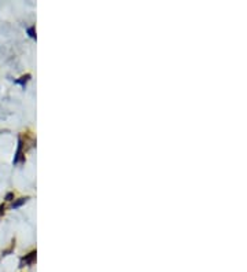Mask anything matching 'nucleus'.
<instances>
[{"label": "nucleus", "instance_id": "7ed1b4c3", "mask_svg": "<svg viewBox=\"0 0 247 272\" xmlns=\"http://www.w3.org/2000/svg\"><path fill=\"white\" fill-rule=\"evenodd\" d=\"M26 201H28V198H19L18 201H15V202L13 203V208H19V206L24 205V203L26 202Z\"/></svg>", "mask_w": 247, "mask_h": 272}, {"label": "nucleus", "instance_id": "20e7f679", "mask_svg": "<svg viewBox=\"0 0 247 272\" xmlns=\"http://www.w3.org/2000/svg\"><path fill=\"white\" fill-rule=\"evenodd\" d=\"M29 78H30V74L22 76V77H21V80H17L15 83H17V84H21V85H25V83H26V81L29 80Z\"/></svg>", "mask_w": 247, "mask_h": 272}, {"label": "nucleus", "instance_id": "f03ea898", "mask_svg": "<svg viewBox=\"0 0 247 272\" xmlns=\"http://www.w3.org/2000/svg\"><path fill=\"white\" fill-rule=\"evenodd\" d=\"M22 147H24V143H22V140L19 139V142H18V150H17V154H15V158H14V162H18L19 161V158L22 157Z\"/></svg>", "mask_w": 247, "mask_h": 272}, {"label": "nucleus", "instance_id": "423d86ee", "mask_svg": "<svg viewBox=\"0 0 247 272\" xmlns=\"http://www.w3.org/2000/svg\"><path fill=\"white\" fill-rule=\"evenodd\" d=\"M13 197H14V195L10 192V194H7V197H6V199H7V201H11V198H13Z\"/></svg>", "mask_w": 247, "mask_h": 272}, {"label": "nucleus", "instance_id": "f257e3e1", "mask_svg": "<svg viewBox=\"0 0 247 272\" xmlns=\"http://www.w3.org/2000/svg\"><path fill=\"white\" fill-rule=\"evenodd\" d=\"M35 259H36V251L33 250V251H30V253L28 254L26 257H24V259H22V265H21V267H24V264H32Z\"/></svg>", "mask_w": 247, "mask_h": 272}, {"label": "nucleus", "instance_id": "39448f33", "mask_svg": "<svg viewBox=\"0 0 247 272\" xmlns=\"http://www.w3.org/2000/svg\"><path fill=\"white\" fill-rule=\"evenodd\" d=\"M28 33H29V36L32 39H36V33H35V28H29V29H28Z\"/></svg>", "mask_w": 247, "mask_h": 272}]
</instances>
